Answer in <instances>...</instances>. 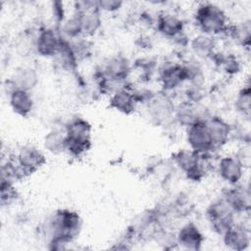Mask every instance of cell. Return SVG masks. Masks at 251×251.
Segmentation results:
<instances>
[{
	"mask_svg": "<svg viewBox=\"0 0 251 251\" xmlns=\"http://www.w3.org/2000/svg\"><path fill=\"white\" fill-rule=\"evenodd\" d=\"M75 14L78 17L82 36L94 35L102 25V18L97 1H81L75 3Z\"/></svg>",
	"mask_w": 251,
	"mask_h": 251,
	"instance_id": "cell-6",
	"label": "cell"
},
{
	"mask_svg": "<svg viewBox=\"0 0 251 251\" xmlns=\"http://www.w3.org/2000/svg\"><path fill=\"white\" fill-rule=\"evenodd\" d=\"M8 99L11 109L20 117H28L33 109V99L30 91L15 88L8 93Z\"/></svg>",
	"mask_w": 251,
	"mask_h": 251,
	"instance_id": "cell-19",
	"label": "cell"
},
{
	"mask_svg": "<svg viewBox=\"0 0 251 251\" xmlns=\"http://www.w3.org/2000/svg\"><path fill=\"white\" fill-rule=\"evenodd\" d=\"M232 40L242 46L249 48L251 41V23L250 21H244L237 23L234 25L228 26L227 28Z\"/></svg>",
	"mask_w": 251,
	"mask_h": 251,
	"instance_id": "cell-24",
	"label": "cell"
},
{
	"mask_svg": "<svg viewBox=\"0 0 251 251\" xmlns=\"http://www.w3.org/2000/svg\"><path fill=\"white\" fill-rule=\"evenodd\" d=\"M195 24L203 34L215 36L227 31V17L226 13L213 3L200 4L194 14Z\"/></svg>",
	"mask_w": 251,
	"mask_h": 251,
	"instance_id": "cell-3",
	"label": "cell"
},
{
	"mask_svg": "<svg viewBox=\"0 0 251 251\" xmlns=\"http://www.w3.org/2000/svg\"><path fill=\"white\" fill-rule=\"evenodd\" d=\"M62 37L58 29L45 27L39 30L34 39V49L39 56L44 58H54L62 44Z\"/></svg>",
	"mask_w": 251,
	"mask_h": 251,
	"instance_id": "cell-9",
	"label": "cell"
},
{
	"mask_svg": "<svg viewBox=\"0 0 251 251\" xmlns=\"http://www.w3.org/2000/svg\"><path fill=\"white\" fill-rule=\"evenodd\" d=\"M148 110L151 119L157 124L164 126L175 118L176 107L171 98L163 94H155L148 102Z\"/></svg>",
	"mask_w": 251,
	"mask_h": 251,
	"instance_id": "cell-10",
	"label": "cell"
},
{
	"mask_svg": "<svg viewBox=\"0 0 251 251\" xmlns=\"http://www.w3.org/2000/svg\"><path fill=\"white\" fill-rule=\"evenodd\" d=\"M110 107L125 115L134 113L138 105V101L133 92V89L125 86L113 92L110 98Z\"/></svg>",
	"mask_w": 251,
	"mask_h": 251,
	"instance_id": "cell-15",
	"label": "cell"
},
{
	"mask_svg": "<svg viewBox=\"0 0 251 251\" xmlns=\"http://www.w3.org/2000/svg\"><path fill=\"white\" fill-rule=\"evenodd\" d=\"M235 215L222 197L211 202L206 209V218L211 228L220 235L235 223Z\"/></svg>",
	"mask_w": 251,
	"mask_h": 251,
	"instance_id": "cell-5",
	"label": "cell"
},
{
	"mask_svg": "<svg viewBox=\"0 0 251 251\" xmlns=\"http://www.w3.org/2000/svg\"><path fill=\"white\" fill-rule=\"evenodd\" d=\"M211 154H199L191 149H180L173 156L174 162L187 178L198 181L206 174L209 162L208 157Z\"/></svg>",
	"mask_w": 251,
	"mask_h": 251,
	"instance_id": "cell-4",
	"label": "cell"
},
{
	"mask_svg": "<svg viewBox=\"0 0 251 251\" xmlns=\"http://www.w3.org/2000/svg\"><path fill=\"white\" fill-rule=\"evenodd\" d=\"M234 156L241 163V165L243 166L244 169L249 168L250 163H251V152H250L249 143H246V144L242 145Z\"/></svg>",
	"mask_w": 251,
	"mask_h": 251,
	"instance_id": "cell-29",
	"label": "cell"
},
{
	"mask_svg": "<svg viewBox=\"0 0 251 251\" xmlns=\"http://www.w3.org/2000/svg\"><path fill=\"white\" fill-rule=\"evenodd\" d=\"M82 226L78 213L70 209H60L54 212L43 225V234L52 250H62L75 240Z\"/></svg>",
	"mask_w": 251,
	"mask_h": 251,
	"instance_id": "cell-1",
	"label": "cell"
},
{
	"mask_svg": "<svg viewBox=\"0 0 251 251\" xmlns=\"http://www.w3.org/2000/svg\"><path fill=\"white\" fill-rule=\"evenodd\" d=\"M250 105H251V90L249 84L242 87L235 98L236 109L245 117L250 116Z\"/></svg>",
	"mask_w": 251,
	"mask_h": 251,
	"instance_id": "cell-26",
	"label": "cell"
},
{
	"mask_svg": "<svg viewBox=\"0 0 251 251\" xmlns=\"http://www.w3.org/2000/svg\"><path fill=\"white\" fill-rule=\"evenodd\" d=\"M61 37L68 41H74L79 37H82V31L78 17L74 14L71 18L65 20L58 29Z\"/></svg>",
	"mask_w": 251,
	"mask_h": 251,
	"instance_id": "cell-25",
	"label": "cell"
},
{
	"mask_svg": "<svg viewBox=\"0 0 251 251\" xmlns=\"http://www.w3.org/2000/svg\"><path fill=\"white\" fill-rule=\"evenodd\" d=\"M66 152L73 157H81L91 147V125L81 117L71 118L65 125Z\"/></svg>",
	"mask_w": 251,
	"mask_h": 251,
	"instance_id": "cell-2",
	"label": "cell"
},
{
	"mask_svg": "<svg viewBox=\"0 0 251 251\" xmlns=\"http://www.w3.org/2000/svg\"><path fill=\"white\" fill-rule=\"evenodd\" d=\"M222 55V54H221ZM217 64L223 68V70L229 75L237 74L240 70V64L237 58L233 54H226L219 57Z\"/></svg>",
	"mask_w": 251,
	"mask_h": 251,
	"instance_id": "cell-27",
	"label": "cell"
},
{
	"mask_svg": "<svg viewBox=\"0 0 251 251\" xmlns=\"http://www.w3.org/2000/svg\"><path fill=\"white\" fill-rule=\"evenodd\" d=\"M17 199V190L14 187V182L1 179V204L10 205Z\"/></svg>",
	"mask_w": 251,
	"mask_h": 251,
	"instance_id": "cell-28",
	"label": "cell"
},
{
	"mask_svg": "<svg viewBox=\"0 0 251 251\" xmlns=\"http://www.w3.org/2000/svg\"><path fill=\"white\" fill-rule=\"evenodd\" d=\"M123 5L122 1L117 0H99L97 1V6L100 11L114 12L119 10Z\"/></svg>",
	"mask_w": 251,
	"mask_h": 251,
	"instance_id": "cell-30",
	"label": "cell"
},
{
	"mask_svg": "<svg viewBox=\"0 0 251 251\" xmlns=\"http://www.w3.org/2000/svg\"><path fill=\"white\" fill-rule=\"evenodd\" d=\"M44 148L52 154H60L66 152V133L63 128L52 129L45 136L43 140Z\"/></svg>",
	"mask_w": 251,
	"mask_h": 251,
	"instance_id": "cell-23",
	"label": "cell"
},
{
	"mask_svg": "<svg viewBox=\"0 0 251 251\" xmlns=\"http://www.w3.org/2000/svg\"><path fill=\"white\" fill-rule=\"evenodd\" d=\"M63 39V38H62ZM58 67L64 71H75L78 63L70 41L63 39L60 49L54 57Z\"/></svg>",
	"mask_w": 251,
	"mask_h": 251,
	"instance_id": "cell-21",
	"label": "cell"
},
{
	"mask_svg": "<svg viewBox=\"0 0 251 251\" xmlns=\"http://www.w3.org/2000/svg\"><path fill=\"white\" fill-rule=\"evenodd\" d=\"M8 81L14 89L30 91L37 85L39 75L35 69L24 66L15 70L12 77Z\"/></svg>",
	"mask_w": 251,
	"mask_h": 251,
	"instance_id": "cell-18",
	"label": "cell"
},
{
	"mask_svg": "<svg viewBox=\"0 0 251 251\" xmlns=\"http://www.w3.org/2000/svg\"><path fill=\"white\" fill-rule=\"evenodd\" d=\"M218 172L225 181L232 185L242 178L244 168L235 156H225L219 161Z\"/></svg>",
	"mask_w": 251,
	"mask_h": 251,
	"instance_id": "cell-17",
	"label": "cell"
},
{
	"mask_svg": "<svg viewBox=\"0 0 251 251\" xmlns=\"http://www.w3.org/2000/svg\"><path fill=\"white\" fill-rule=\"evenodd\" d=\"M205 122L214 149L217 150L225 146L232 135L230 125L219 116H210Z\"/></svg>",
	"mask_w": 251,
	"mask_h": 251,
	"instance_id": "cell-12",
	"label": "cell"
},
{
	"mask_svg": "<svg viewBox=\"0 0 251 251\" xmlns=\"http://www.w3.org/2000/svg\"><path fill=\"white\" fill-rule=\"evenodd\" d=\"M13 158L23 178L32 175L46 163V158L43 152L36 146L30 144L22 146Z\"/></svg>",
	"mask_w": 251,
	"mask_h": 251,
	"instance_id": "cell-7",
	"label": "cell"
},
{
	"mask_svg": "<svg viewBox=\"0 0 251 251\" xmlns=\"http://www.w3.org/2000/svg\"><path fill=\"white\" fill-rule=\"evenodd\" d=\"M205 120L198 121L186 127V140L189 149L196 153L212 154L215 149Z\"/></svg>",
	"mask_w": 251,
	"mask_h": 251,
	"instance_id": "cell-8",
	"label": "cell"
},
{
	"mask_svg": "<svg viewBox=\"0 0 251 251\" xmlns=\"http://www.w3.org/2000/svg\"><path fill=\"white\" fill-rule=\"evenodd\" d=\"M190 46L197 56L202 58L212 57L216 47V40L214 36L201 33L191 40Z\"/></svg>",
	"mask_w": 251,
	"mask_h": 251,
	"instance_id": "cell-22",
	"label": "cell"
},
{
	"mask_svg": "<svg viewBox=\"0 0 251 251\" xmlns=\"http://www.w3.org/2000/svg\"><path fill=\"white\" fill-rule=\"evenodd\" d=\"M222 198L235 214L248 213L250 210L251 194L248 186L239 185L238 183L232 184L224 191Z\"/></svg>",
	"mask_w": 251,
	"mask_h": 251,
	"instance_id": "cell-11",
	"label": "cell"
},
{
	"mask_svg": "<svg viewBox=\"0 0 251 251\" xmlns=\"http://www.w3.org/2000/svg\"><path fill=\"white\" fill-rule=\"evenodd\" d=\"M223 241L228 249L243 251L249 247L251 235L247 226L242 224L234 223L223 234Z\"/></svg>",
	"mask_w": 251,
	"mask_h": 251,
	"instance_id": "cell-14",
	"label": "cell"
},
{
	"mask_svg": "<svg viewBox=\"0 0 251 251\" xmlns=\"http://www.w3.org/2000/svg\"><path fill=\"white\" fill-rule=\"evenodd\" d=\"M64 6L62 2H53V12H54V17L59 23V25L65 21L64 19Z\"/></svg>",
	"mask_w": 251,
	"mask_h": 251,
	"instance_id": "cell-31",
	"label": "cell"
},
{
	"mask_svg": "<svg viewBox=\"0 0 251 251\" xmlns=\"http://www.w3.org/2000/svg\"><path fill=\"white\" fill-rule=\"evenodd\" d=\"M159 80L165 91L174 90L186 81L182 64L165 63L159 71Z\"/></svg>",
	"mask_w": 251,
	"mask_h": 251,
	"instance_id": "cell-13",
	"label": "cell"
},
{
	"mask_svg": "<svg viewBox=\"0 0 251 251\" xmlns=\"http://www.w3.org/2000/svg\"><path fill=\"white\" fill-rule=\"evenodd\" d=\"M176 242L183 249L199 250L204 242V236L194 223H187L179 228Z\"/></svg>",
	"mask_w": 251,
	"mask_h": 251,
	"instance_id": "cell-16",
	"label": "cell"
},
{
	"mask_svg": "<svg viewBox=\"0 0 251 251\" xmlns=\"http://www.w3.org/2000/svg\"><path fill=\"white\" fill-rule=\"evenodd\" d=\"M157 29L163 36L174 40L176 36L184 32V24L179 17L165 13L157 19Z\"/></svg>",
	"mask_w": 251,
	"mask_h": 251,
	"instance_id": "cell-20",
	"label": "cell"
}]
</instances>
